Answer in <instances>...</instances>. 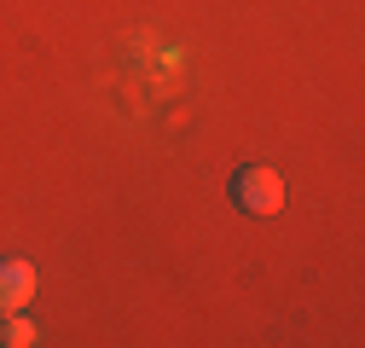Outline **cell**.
<instances>
[{"label": "cell", "instance_id": "1", "mask_svg": "<svg viewBox=\"0 0 365 348\" xmlns=\"http://www.w3.org/2000/svg\"><path fill=\"white\" fill-rule=\"evenodd\" d=\"M232 198H238V209H250V215H279L284 198H290V186H284V174H279V168L250 163V168L232 174Z\"/></svg>", "mask_w": 365, "mask_h": 348}, {"label": "cell", "instance_id": "2", "mask_svg": "<svg viewBox=\"0 0 365 348\" xmlns=\"http://www.w3.org/2000/svg\"><path fill=\"white\" fill-rule=\"evenodd\" d=\"M35 267H29V261L24 255H0V319H6V314H24L29 308V302H35Z\"/></svg>", "mask_w": 365, "mask_h": 348}, {"label": "cell", "instance_id": "3", "mask_svg": "<svg viewBox=\"0 0 365 348\" xmlns=\"http://www.w3.org/2000/svg\"><path fill=\"white\" fill-rule=\"evenodd\" d=\"M0 342H6V348H29L35 342V325L24 314H6V319H0Z\"/></svg>", "mask_w": 365, "mask_h": 348}]
</instances>
